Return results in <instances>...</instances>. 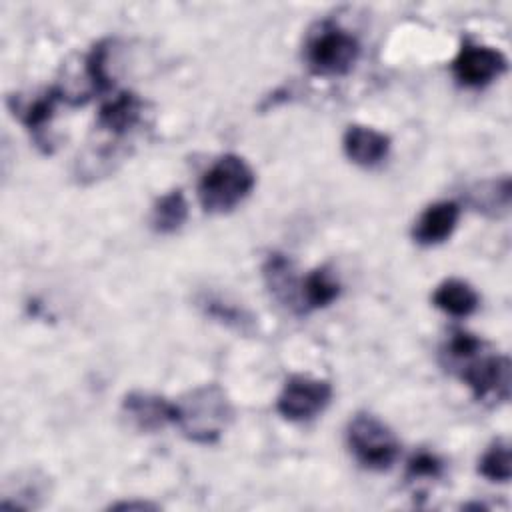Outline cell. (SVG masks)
<instances>
[{
	"mask_svg": "<svg viewBox=\"0 0 512 512\" xmlns=\"http://www.w3.org/2000/svg\"><path fill=\"white\" fill-rule=\"evenodd\" d=\"M450 68L460 86L482 88L506 72L508 60L500 50L492 46L464 42Z\"/></svg>",
	"mask_w": 512,
	"mask_h": 512,
	"instance_id": "obj_7",
	"label": "cell"
},
{
	"mask_svg": "<svg viewBox=\"0 0 512 512\" xmlns=\"http://www.w3.org/2000/svg\"><path fill=\"white\" fill-rule=\"evenodd\" d=\"M432 304L450 316L464 318L478 308L480 298L468 282L460 278H448L436 286L432 294Z\"/></svg>",
	"mask_w": 512,
	"mask_h": 512,
	"instance_id": "obj_14",
	"label": "cell"
},
{
	"mask_svg": "<svg viewBox=\"0 0 512 512\" xmlns=\"http://www.w3.org/2000/svg\"><path fill=\"white\" fill-rule=\"evenodd\" d=\"M110 508H114V510H156V506L150 502H118V504H112Z\"/></svg>",
	"mask_w": 512,
	"mask_h": 512,
	"instance_id": "obj_23",
	"label": "cell"
},
{
	"mask_svg": "<svg viewBox=\"0 0 512 512\" xmlns=\"http://www.w3.org/2000/svg\"><path fill=\"white\" fill-rule=\"evenodd\" d=\"M186 220H188V202L184 192L178 188L162 194L152 206L150 224L158 234H174L186 224Z\"/></svg>",
	"mask_w": 512,
	"mask_h": 512,
	"instance_id": "obj_16",
	"label": "cell"
},
{
	"mask_svg": "<svg viewBox=\"0 0 512 512\" xmlns=\"http://www.w3.org/2000/svg\"><path fill=\"white\" fill-rule=\"evenodd\" d=\"M342 148L350 162L364 168H372L386 160L390 152V138L384 132H378L370 126L352 124L344 132Z\"/></svg>",
	"mask_w": 512,
	"mask_h": 512,
	"instance_id": "obj_10",
	"label": "cell"
},
{
	"mask_svg": "<svg viewBox=\"0 0 512 512\" xmlns=\"http://www.w3.org/2000/svg\"><path fill=\"white\" fill-rule=\"evenodd\" d=\"M142 112L144 102L134 92H118L100 106L96 124L112 136H126L140 124Z\"/></svg>",
	"mask_w": 512,
	"mask_h": 512,
	"instance_id": "obj_11",
	"label": "cell"
},
{
	"mask_svg": "<svg viewBox=\"0 0 512 512\" xmlns=\"http://www.w3.org/2000/svg\"><path fill=\"white\" fill-rule=\"evenodd\" d=\"M234 418V408L218 384H204L174 402V424L196 444H214Z\"/></svg>",
	"mask_w": 512,
	"mask_h": 512,
	"instance_id": "obj_1",
	"label": "cell"
},
{
	"mask_svg": "<svg viewBox=\"0 0 512 512\" xmlns=\"http://www.w3.org/2000/svg\"><path fill=\"white\" fill-rule=\"evenodd\" d=\"M206 312L226 324H236V326H242L246 322V316L242 310L222 302V300H206Z\"/></svg>",
	"mask_w": 512,
	"mask_h": 512,
	"instance_id": "obj_22",
	"label": "cell"
},
{
	"mask_svg": "<svg viewBox=\"0 0 512 512\" xmlns=\"http://www.w3.org/2000/svg\"><path fill=\"white\" fill-rule=\"evenodd\" d=\"M262 274L274 298H278L286 306L300 308V284L294 274V264L286 254H280V252L268 254L262 266Z\"/></svg>",
	"mask_w": 512,
	"mask_h": 512,
	"instance_id": "obj_13",
	"label": "cell"
},
{
	"mask_svg": "<svg viewBox=\"0 0 512 512\" xmlns=\"http://www.w3.org/2000/svg\"><path fill=\"white\" fill-rule=\"evenodd\" d=\"M458 376L480 402H506L510 396V360L502 354H474L456 364Z\"/></svg>",
	"mask_w": 512,
	"mask_h": 512,
	"instance_id": "obj_5",
	"label": "cell"
},
{
	"mask_svg": "<svg viewBox=\"0 0 512 512\" xmlns=\"http://www.w3.org/2000/svg\"><path fill=\"white\" fill-rule=\"evenodd\" d=\"M346 440L352 456L366 470H388L400 454L396 434L380 418L368 412H358L348 422Z\"/></svg>",
	"mask_w": 512,
	"mask_h": 512,
	"instance_id": "obj_3",
	"label": "cell"
},
{
	"mask_svg": "<svg viewBox=\"0 0 512 512\" xmlns=\"http://www.w3.org/2000/svg\"><path fill=\"white\" fill-rule=\"evenodd\" d=\"M256 174L238 154L216 158L198 182V198L208 214L234 210L254 188Z\"/></svg>",
	"mask_w": 512,
	"mask_h": 512,
	"instance_id": "obj_2",
	"label": "cell"
},
{
	"mask_svg": "<svg viewBox=\"0 0 512 512\" xmlns=\"http://www.w3.org/2000/svg\"><path fill=\"white\" fill-rule=\"evenodd\" d=\"M122 412L140 432H156L174 424V402L148 392H130L122 400Z\"/></svg>",
	"mask_w": 512,
	"mask_h": 512,
	"instance_id": "obj_9",
	"label": "cell"
},
{
	"mask_svg": "<svg viewBox=\"0 0 512 512\" xmlns=\"http://www.w3.org/2000/svg\"><path fill=\"white\" fill-rule=\"evenodd\" d=\"M110 42L102 40L92 46L84 60V72L90 82L92 92H106L112 88V78L108 72V58H110Z\"/></svg>",
	"mask_w": 512,
	"mask_h": 512,
	"instance_id": "obj_19",
	"label": "cell"
},
{
	"mask_svg": "<svg viewBox=\"0 0 512 512\" xmlns=\"http://www.w3.org/2000/svg\"><path fill=\"white\" fill-rule=\"evenodd\" d=\"M482 348H484V344H482L480 338H476V336L470 334V332L456 330V332L450 336V340L446 342L444 354L448 356L450 364L456 366V364H460L462 360H466V358H470V356L482 352Z\"/></svg>",
	"mask_w": 512,
	"mask_h": 512,
	"instance_id": "obj_20",
	"label": "cell"
},
{
	"mask_svg": "<svg viewBox=\"0 0 512 512\" xmlns=\"http://www.w3.org/2000/svg\"><path fill=\"white\" fill-rule=\"evenodd\" d=\"M442 468H444V464L436 454L422 450V452L414 454L408 460L406 474L412 480H416V478H438L442 474Z\"/></svg>",
	"mask_w": 512,
	"mask_h": 512,
	"instance_id": "obj_21",
	"label": "cell"
},
{
	"mask_svg": "<svg viewBox=\"0 0 512 512\" xmlns=\"http://www.w3.org/2000/svg\"><path fill=\"white\" fill-rule=\"evenodd\" d=\"M64 100L62 88H50L36 96L32 102L24 104L22 108H14L20 114L22 124L32 132L38 146H44L46 152H50V138H48V126L54 118L58 102Z\"/></svg>",
	"mask_w": 512,
	"mask_h": 512,
	"instance_id": "obj_12",
	"label": "cell"
},
{
	"mask_svg": "<svg viewBox=\"0 0 512 512\" xmlns=\"http://www.w3.org/2000/svg\"><path fill=\"white\" fill-rule=\"evenodd\" d=\"M340 294V284L326 268H314L300 284V310H318L330 306Z\"/></svg>",
	"mask_w": 512,
	"mask_h": 512,
	"instance_id": "obj_15",
	"label": "cell"
},
{
	"mask_svg": "<svg viewBox=\"0 0 512 512\" xmlns=\"http://www.w3.org/2000/svg\"><path fill=\"white\" fill-rule=\"evenodd\" d=\"M478 472L490 482H508L510 480V444L502 438L494 440L478 462Z\"/></svg>",
	"mask_w": 512,
	"mask_h": 512,
	"instance_id": "obj_18",
	"label": "cell"
},
{
	"mask_svg": "<svg viewBox=\"0 0 512 512\" xmlns=\"http://www.w3.org/2000/svg\"><path fill=\"white\" fill-rule=\"evenodd\" d=\"M460 220V204L442 200L430 204L414 222L412 238L420 246H436L452 236Z\"/></svg>",
	"mask_w": 512,
	"mask_h": 512,
	"instance_id": "obj_8",
	"label": "cell"
},
{
	"mask_svg": "<svg viewBox=\"0 0 512 512\" xmlns=\"http://www.w3.org/2000/svg\"><path fill=\"white\" fill-rule=\"evenodd\" d=\"M360 56V44L348 30L322 22L308 36L304 58L308 68L318 76H342L352 70Z\"/></svg>",
	"mask_w": 512,
	"mask_h": 512,
	"instance_id": "obj_4",
	"label": "cell"
},
{
	"mask_svg": "<svg viewBox=\"0 0 512 512\" xmlns=\"http://www.w3.org/2000/svg\"><path fill=\"white\" fill-rule=\"evenodd\" d=\"M510 192H512L510 178L502 176V178L478 184L470 192V200H472V206L478 208L480 212L488 216H502L510 208Z\"/></svg>",
	"mask_w": 512,
	"mask_h": 512,
	"instance_id": "obj_17",
	"label": "cell"
},
{
	"mask_svg": "<svg viewBox=\"0 0 512 512\" xmlns=\"http://www.w3.org/2000/svg\"><path fill=\"white\" fill-rule=\"evenodd\" d=\"M332 400V384L308 374L290 376L276 400L280 416L292 422H304L318 416Z\"/></svg>",
	"mask_w": 512,
	"mask_h": 512,
	"instance_id": "obj_6",
	"label": "cell"
}]
</instances>
